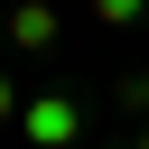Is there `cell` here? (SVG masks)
<instances>
[{
  "label": "cell",
  "instance_id": "6da1fadb",
  "mask_svg": "<svg viewBox=\"0 0 149 149\" xmlns=\"http://www.w3.org/2000/svg\"><path fill=\"white\" fill-rule=\"evenodd\" d=\"M130 9H140V0H102V19H130Z\"/></svg>",
  "mask_w": 149,
  "mask_h": 149
}]
</instances>
